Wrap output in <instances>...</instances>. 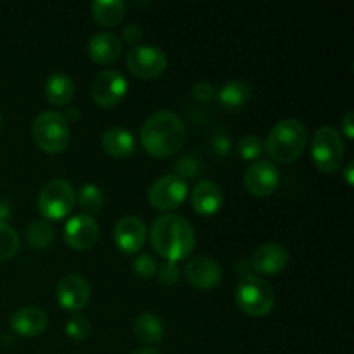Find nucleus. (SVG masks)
<instances>
[{
    "label": "nucleus",
    "instance_id": "f257e3e1",
    "mask_svg": "<svg viewBox=\"0 0 354 354\" xmlns=\"http://www.w3.org/2000/svg\"><path fill=\"white\" fill-rule=\"evenodd\" d=\"M140 142L154 158H171L183 147L185 123L173 111H158L142 124Z\"/></svg>",
    "mask_w": 354,
    "mask_h": 354
},
{
    "label": "nucleus",
    "instance_id": "f03ea898",
    "mask_svg": "<svg viewBox=\"0 0 354 354\" xmlns=\"http://www.w3.org/2000/svg\"><path fill=\"white\" fill-rule=\"evenodd\" d=\"M151 244L166 261L178 263L196 248V232L182 214L168 213L152 223Z\"/></svg>",
    "mask_w": 354,
    "mask_h": 354
},
{
    "label": "nucleus",
    "instance_id": "7ed1b4c3",
    "mask_svg": "<svg viewBox=\"0 0 354 354\" xmlns=\"http://www.w3.org/2000/svg\"><path fill=\"white\" fill-rule=\"evenodd\" d=\"M308 144V130L303 121L286 118L270 130L265 142V152L280 165H290L304 152Z\"/></svg>",
    "mask_w": 354,
    "mask_h": 354
},
{
    "label": "nucleus",
    "instance_id": "20e7f679",
    "mask_svg": "<svg viewBox=\"0 0 354 354\" xmlns=\"http://www.w3.org/2000/svg\"><path fill=\"white\" fill-rule=\"evenodd\" d=\"M33 140L47 154H61L66 151L71 138L69 124L64 114L57 111H44L33 120L31 127Z\"/></svg>",
    "mask_w": 354,
    "mask_h": 354
},
{
    "label": "nucleus",
    "instance_id": "39448f33",
    "mask_svg": "<svg viewBox=\"0 0 354 354\" xmlns=\"http://www.w3.org/2000/svg\"><path fill=\"white\" fill-rule=\"evenodd\" d=\"M235 303L248 317H266L275 308V290L259 277H244L235 287Z\"/></svg>",
    "mask_w": 354,
    "mask_h": 354
},
{
    "label": "nucleus",
    "instance_id": "423d86ee",
    "mask_svg": "<svg viewBox=\"0 0 354 354\" xmlns=\"http://www.w3.org/2000/svg\"><path fill=\"white\" fill-rule=\"evenodd\" d=\"M344 151V142L335 128L325 124L315 131L313 142H311V159L318 171L327 173V175L337 173L342 168Z\"/></svg>",
    "mask_w": 354,
    "mask_h": 354
},
{
    "label": "nucleus",
    "instance_id": "0eeeda50",
    "mask_svg": "<svg viewBox=\"0 0 354 354\" xmlns=\"http://www.w3.org/2000/svg\"><path fill=\"white\" fill-rule=\"evenodd\" d=\"M76 204V190L64 178H54L41 187L38 209L47 221H59L68 216Z\"/></svg>",
    "mask_w": 354,
    "mask_h": 354
},
{
    "label": "nucleus",
    "instance_id": "6e6552de",
    "mask_svg": "<svg viewBox=\"0 0 354 354\" xmlns=\"http://www.w3.org/2000/svg\"><path fill=\"white\" fill-rule=\"evenodd\" d=\"M187 194H189L187 182L169 173V175L159 176L152 182V185L149 187L147 199L154 209L169 213L182 206L183 201L187 199Z\"/></svg>",
    "mask_w": 354,
    "mask_h": 354
},
{
    "label": "nucleus",
    "instance_id": "1a4fd4ad",
    "mask_svg": "<svg viewBox=\"0 0 354 354\" xmlns=\"http://www.w3.org/2000/svg\"><path fill=\"white\" fill-rule=\"evenodd\" d=\"M127 66L137 78L152 80L166 71L168 57L165 50L154 45H135L127 52Z\"/></svg>",
    "mask_w": 354,
    "mask_h": 354
},
{
    "label": "nucleus",
    "instance_id": "9d476101",
    "mask_svg": "<svg viewBox=\"0 0 354 354\" xmlns=\"http://www.w3.org/2000/svg\"><path fill=\"white\" fill-rule=\"evenodd\" d=\"M128 92V82L123 73L118 69H104L95 76L92 83V99L97 106L109 107L118 106Z\"/></svg>",
    "mask_w": 354,
    "mask_h": 354
},
{
    "label": "nucleus",
    "instance_id": "9b49d317",
    "mask_svg": "<svg viewBox=\"0 0 354 354\" xmlns=\"http://www.w3.org/2000/svg\"><path fill=\"white\" fill-rule=\"evenodd\" d=\"M64 241L73 251H88L99 241V225L88 214H75L64 225Z\"/></svg>",
    "mask_w": 354,
    "mask_h": 354
},
{
    "label": "nucleus",
    "instance_id": "f8f14e48",
    "mask_svg": "<svg viewBox=\"0 0 354 354\" xmlns=\"http://www.w3.org/2000/svg\"><path fill=\"white\" fill-rule=\"evenodd\" d=\"M280 183V171L272 161H256L245 169L244 185L254 197H268Z\"/></svg>",
    "mask_w": 354,
    "mask_h": 354
},
{
    "label": "nucleus",
    "instance_id": "ddd939ff",
    "mask_svg": "<svg viewBox=\"0 0 354 354\" xmlns=\"http://www.w3.org/2000/svg\"><path fill=\"white\" fill-rule=\"evenodd\" d=\"M92 290L85 277L78 273H69L62 277L57 283V301L62 310L82 311L88 304Z\"/></svg>",
    "mask_w": 354,
    "mask_h": 354
},
{
    "label": "nucleus",
    "instance_id": "4468645a",
    "mask_svg": "<svg viewBox=\"0 0 354 354\" xmlns=\"http://www.w3.org/2000/svg\"><path fill=\"white\" fill-rule=\"evenodd\" d=\"M147 241V227L138 216H123L114 227V242L124 254H137Z\"/></svg>",
    "mask_w": 354,
    "mask_h": 354
},
{
    "label": "nucleus",
    "instance_id": "2eb2a0df",
    "mask_svg": "<svg viewBox=\"0 0 354 354\" xmlns=\"http://www.w3.org/2000/svg\"><path fill=\"white\" fill-rule=\"evenodd\" d=\"M185 279L201 290H211L221 283V266L209 256H196L185 265Z\"/></svg>",
    "mask_w": 354,
    "mask_h": 354
},
{
    "label": "nucleus",
    "instance_id": "dca6fc26",
    "mask_svg": "<svg viewBox=\"0 0 354 354\" xmlns=\"http://www.w3.org/2000/svg\"><path fill=\"white\" fill-rule=\"evenodd\" d=\"M249 263L259 275H277L289 265V251L279 242H268L256 249Z\"/></svg>",
    "mask_w": 354,
    "mask_h": 354
},
{
    "label": "nucleus",
    "instance_id": "f3484780",
    "mask_svg": "<svg viewBox=\"0 0 354 354\" xmlns=\"http://www.w3.org/2000/svg\"><path fill=\"white\" fill-rule=\"evenodd\" d=\"M190 204L201 216H213L223 206V190L211 180H203L194 187L190 194Z\"/></svg>",
    "mask_w": 354,
    "mask_h": 354
},
{
    "label": "nucleus",
    "instance_id": "a211bd4d",
    "mask_svg": "<svg viewBox=\"0 0 354 354\" xmlns=\"http://www.w3.org/2000/svg\"><path fill=\"white\" fill-rule=\"evenodd\" d=\"M48 318L44 310L37 306H23L10 317V328L23 337H35L47 328Z\"/></svg>",
    "mask_w": 354,
    "mask_h": 354
},
{
    "label": "nucleus",
    "instance_id": "6ab92c4d",
    "mask_svg": "<svg viewBox=\"0 0 354 354\" xmlns=\"http://www.w3.org/2000/svg\"><path fill=\"white\" fill-rule=\"evenodd\" d=\"M86 50H88L90 59L99 64H111L123 54V41L111 31H100L90 38Z\"/></svg>",
    "mask_w": 354,
    "mask_h": 354
},
{
    "label": "nucleus",
    "instance_id": "aec40b11",
    "mask_svg": "<svg viewBox=\"0 0 354 354\" xmlns=\"http://www.w3.org/2000/svg\"><path fill=\"white\" fill-rule=\"evenodd\" d=\"M102 149L113 158H130L135 152V137L128 128L111 127L102 133Z\"/></svg>",
    "mask_w": 354,
    "mask_h": 354
},
{
    "label": "nucleus",
    "instance_id": "412c9836",
    "mask_svg": "<svg viewBox=\"0 0 354 354\" xmlns=\"http://www.w3.org/2000/svg\"><path fill=\"white\" fill-rule=\"evenodd\" d=\"M75 95V83L64 73H54L45 83V99L55 107L68 106Z\"/></svg>",
    "mask_w": 354,
    "mask_h": 354
},
{
    "label": "nucleus",
    "instance_id": "4be33fe9",
    "mask_svg": "<svg viewBox=\"0 0 354 354\" xmlns=\"http://www.w3.org/2000/svg\"><path fill=\"white\" fill-rule=\"evenodd\" d=\"M216 97L223 109L239 111L248 104L249 97H251V88L242 80H230L218 90Z\"/></svg>",
    "mask_w": 354,
    "mask_h": 354
},
{
    "label": "nucleus",
    "instance_id": "5701e85b",
    "mask_svg": "<svg viewBox=\"0 0 354 354\" xmlns=\"http://www.w3.org/2000/svg\"><path fill=\"white\" fill-rule=\"evenodd\" d=\"M133 332L144 344L154 346L165 339V324L154 313H140L135 318Z\"/></svg>",
    "mask_w": 354,
    "mask_h": 354
},
{
    "label": "nucleus",
    "instance_id": "b1692460",
    "mask_svg": "<svg viewBox=\"0 0 354 354\" xmlns=\"http://www.w3.org/2000/svg\"><path fill=\"white\" fill-rule=\"evenodd\" d=\"M93 19L106 28H113L123 21L127 6L123 0H95L90 6Z\"/></svg>",
    "mask_w": 354,
    "mask_h": 354
},
{
    "label": "nucleus",
    "instance_id": "393cba45",
    "mask_svg": "<svg viewBox=\"0 0 354 354\" xmlns=\"http://www.w3.org/2000/svg\"><path fill=\"white\" fill-rule=\"evenodd\" d=\"M26 239L33 249H47L55 239L54 227L47 220H33L28 225Z\"/></svg>",
    "mask_w": 354,
    "mask_h": 354
},
{
    "label": "nucleus",
    "instance_id": "a878e982",
    "mask_svg": "<svg viewBox=\"0 0 354 354\" xmlns=\"http://www.w3.org/2000/svg\"><path fill=\"white\" fill-rule=\"evenodd\" d=\"M80 207L85 211V214L92 216V214L99 213L104 206V192L93 183H85V185L80 189L78 196H76Z\"/></svg>",
    "mask_w": 354,
    "mask_h": 354
},
{
    "label": "nucleus",
    "instance_id": "bb28decb",
    "mask_svg": "<svg viewBox=\"0 0 354 354\" xmlns=\"http://www.w3.org/2000/svg\"><path fill=\"white\" fill-rule=\"evenodd\" d=\"M19 235L7 221H0V261L12 258L19 249Z\"/></svg>",
    "mask_w": 354,
    "mask_h": 354
},
{
    "label": "nucleus",
    "instance_id": "cd10ccee",
    "mask_svg": "<svg viewBox=\"0 0 354 354\" xmlns=\"http://www.w3.org/2000/svg\"><path fill=\"white\" fill-rule=\"evenodd\" d=\"M237 152L245 161H254L259 156L265 154V142L258 135H245L239 140Z\"/></svg>",
    "mask_w": 354,
    "mask_h": 354
},
{
    "label": "nucleus",
    "instance_id": "c85d7f7f",
    "mask_svg": "<svg viewBox=\"0 0 354 354\" xmlns=\"http://www.w3.org/2000/svg\"><path fill=\"white\" fill-rule=\"evenodd\" d=\"M90 332H92V325H90V322L83 315H75V317H71L66 322V334L73 341H85L90 335Z\"/></svg>",
    "mask_w": 354,
    "mask_h": 354
},
{
    "label": "nucleus",
    "instance_id": "c756f323",
    "mask_svg": "<svg viewBox=\"0 0 354 354\" xmlns=\"http://www.w3.org/2000/svg\"><path fill=\"white\" fill-rule=\"evenodd\" d=\"M131 270H133V273L138 279L149 280L152 277H156V273H158V261L151 254H140L133 261Z\"/></svg>",
    "mask_w": 354,
    "mask_h": 354
},
{
    "label": "nucleus",
    "instance_id": "7c9ffc66",
    "mask_svg": "<svg viewBox=\"0 0 354 354\" xmlns=\"http://www.w3.org/2000/svg\"><path fill=\"white\" fill-rule=\"evenodd\" d=\"M158 280L162 283V286H175V283L180 282V277H182V270L176 263L166 261L162 263L161 266H158Z\"/></svg>",
    "mask_w": 354,
    "mask_h": 354
},
{
    "label": "nucleus",
    "instance_id": "2f4dec72",
    "mask_svg": "<svg viewBox=\"0 0 354 354\" xmlns=\"http://www.w3.org/2000/svg\"><path fill=\"white\" fill-rule=\"evenodd\" d=\"M199 173V161L196 159V156H183L178 162H176V171L173 175H176L178 178H182L183 182L194 178Z\"/></svg>",
    "mask_w": 354,
    "mask_h": 354
},
{
    "label": "nucleus",
    "instance_id": "473e14b6",
    "mask_svg": "<svg viewBox=\"0 0 354 354\" xmlns=\"http://www.w3.org/2000/svg\"><path fill=\"white\" fill-rule=\"evenodd\" d=\"M192 95L199 102H211V100L216 99V88L209 82H206V80H201V82L194 85Z\"/></svg>",
    "mask_w": 354,
    "mask_h": 354
},
{
    "label": "nucleus",
    "instance_id": "72a5a7b5",
    "mask_svg": "<svg viewBox=\"0 0 354 354\" xmlns=\"http://www.w3.org/2000/svg\"><path fill=\"white\" fill-rule=\"evenodd\" d=\"M211 149H213L218 156H227L232 149V142L230 138H228V135L225 133V131L218 130L216 133L213 135V138H211Z\"/></svg>",
    "mask_w": 354,
    "mask_h": 354
},
{
    "label": "nucleus",
    "instance_id": "f704fd0d",
    "mask_svg": "<svg viewBox=\"0 0 354 354\" xmlns=\"http://www.w3.org/2000/svg\"><path fill=\"white\" fill-rule=\"evenodd\" d=\"M121 41H124V44L131 45V47H135V45H140L142 41V30L138 24H127V26L123 28V31H121Z\"/></svg>",
    "mask_w": 354,
    "mask_h": 354
},
{
    "label": "nucleus",
    "instance_id": "c9c22d12",
    "mask_svg": "<svg viewBox=\"0 0 354 354\" xmlns=\"http://www.w3.org/2000/svg\"><path fill=\"white\" fill-rule=\"evenodd\" d=\"M341 131L344 133L346 138L354 137V113L353 111H346L344 116L341 118Z\"/></svg>",
    "mask_w": 354,
    "mask_h": 354
},
{
    "label": "nucleus",
    "instance_id": "e433bc0d",
    "mask_svg": "<svg viewBox=\"0 0 354 354\" xmlns=\"http://www.w3.org/2000/svg\"><path fill=\"white\" fill-rule=\"evenodd\" d=\"M10 216V207L9 204L3 199H0V221H6V218Z\"/></svg>",
    "mask_w": 354,
    "mask_h": 354
},
{
    "label": "nucleus",
    "instance_id": "4c0bfd02",
    "mask_svg": "<svg viewBox=\"0 0 354 354\" xmlns=\"http://www.w3.org/2000/svg\"><path fill=\"white\" fill-rule=\"evenodd\" d=\"M130 354H161V353H159L158 349L151 348V346H144V348L135 349V351H131Z\"/></svg>",
    "mask_w": 354,
    "mask_h": 354
},
{
    "label": "nucleus",
    "instance_id": "58836bf2",
    "mask_svg": "<svg viewBox=\"0 0 354 354\" xmlns=\"http://www.w3.org/2000/svg\"><path fill=\"white\" fill-rule=\"evenodd\" d=\"M353 166H354V162L349 161L348 166H346V169H344V178L349 185H353V180H354L353 178Z\"/></svg>",
    "mask_w": 354,
    "mask_h": 354
},
{
    "label": "nucleus",
    "instance_id": "ea45409f",
    "mask_svg": "<svg viewBox=\"0 0 354 354\" xmlns=\"http://www.w3.org/2000/svg\"><path fill=\"white\" fill-rule=\"evenodd\" d=\"M64 118H66V121H69V120H71V121L78 120V118H80V111L76 109V107H71V109L66 111Z\"/></svg>",
    "mask_w": 354,
    "mask_h": 354
},
{
    "label": "nucleus",
    "instance_id": "a19ab883",
    "mask_svg": "<svg viewBox=\"0 0 354 354\" xmlns=\"http://www.w3.org/2000/svg\"><path fill=\"white\" fill-rule=\"evenodd\" d=\"M0 124H2V118H0Z\"/></svg>",
    "mask_w": 354,
    "mask_h": 354
}]
</instances>
